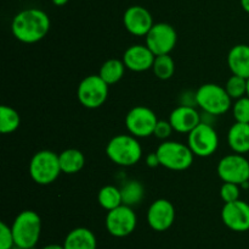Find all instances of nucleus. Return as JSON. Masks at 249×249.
<instances>
[{
	"label": "nucleus",
	"mask_w": 249,
	"mask_h": 249,
	"mask_svg": "<svg viewBox=\"0 0 249 249\" xmlns=\"http://www.w3.org/2000/svg\"><path fill=\"white\" fill-rule=\"evenodd\" d=\"M50 19L40 9L31 7L15 15L11 23V31L17 41L26 44L38 43L50 31Z\"/></svg>",
	"instance_id": "nucleus-1"
},
{
	"label": "nucleus",
	"mask_w": 249,
	"mask_h": 249,
	"mask_svg": "<svg viewBox=\"0 0 249 249\" xmlns=\"http://www.w3.org/2000/svg\"><path fill=\"white\" fill-rule=\"evenodd\" d=\"M221 220L231 231H249V204L241 199L225 203L221 209Z\"/></svg>",
	"instance_id": "nucleus-13"
},
{
	"label": "nucleus",
	"mask_w": 249,
	"mask_h": 249,
	"mask_svg": "<svg viewBox=\"0 0 249 249\" xmlns=\"http://www.w3.org/2000/svg\"><path fill=\"white\" fill-rule=\"evenodd\" d=\"M146 45L156 56L168 55L174 50L178 42V33L172 24L158 22L146 34Z\"/></svg>",
	"instance_id": "nucleus-10"
},
{
	"label": "nucleus",
	"mask_w": 249,
	"mask_h": 249,
	"mask_svg": "<svg viewBox=\"0 0 249 249\" xmlns=\"http://www.w3.org/2000/svg\"><path fill=\"white\" fill-rule=\"evenodd\" d=\"M152 71L157 78L162 81H168L174 76L175 72V62L170 54L168 55L156 56L155 62H153Z\"/></svg>",
	"instance_id": "nucleus-26"
},
{
	"label": "nucleus",
	"mask_w": 249,
	"mask_h": 249,
	"mask_svg": "<svg viewBox=\"0 0 249 249\" xmlns=\"http://www.w3.org/2000/svg\"><path fill=\"white\" fill-rule=\"evenodd\" d=\"M180 105H186V106H194L196 107V92H191V90H186L180 97Z\"/></svg>",
	"instance_id": "nucleus-32"
},
{
	"label": "nucleus",
	"mask_w": 249,
	"mask_h": 249,
	"mask_svg": "<svg viewBox=\"0 0 249 249\" xmlns=\"http://www.w3.org/2000/svg\"><path fill=\"white\" fill-rule=\"evenodd\" d=\"M175 221V208L168 199L155 200L147 210V222L152 229L164 232L173 226Z\"/></svg>",
	"instance_id": "nucleus-14"
},
{
	"label": "nucleus",
	"mask_w": 249,
	"mask_h": 249,
	"mask_svg": "<svg viewBox=\"0 0 249 249\" xmlns=\"http://www.w3.org/2000/svg\"><path fill=\"white\" fill-rule=\"evenodd\" d=\"M21 124V116L14 107L2 105L0 107V132L2 134H10L17 131Z\"/></svg>",
	"instance_id": "nucleus-25"
},
{
	"label": "nucleus",
	"mask_w": 249,
	"mask_h": 249,
	"mask_svg": "<svg viewBox=\"0 0 249 249\" xmlns=\"http://www.w3.org/2000/svg\"><path fill=\"white\" fill-rule=\"evenodd\" d=\"M225 89L232 100H237L247 95V80L232 75L225 84Z\"/></svg>",
	"instance_id": "nucleus-27"
},
{
	"label": "nucleus",
	"mask_w": 249,
	"mask_h": 249,
	"mask_svg": "<svg viewBox=\"0 0 249 249\" xmlns=\"http://www.w3.org/2000/svg\"><path fill=\"white\" fill-rule=\"evenodd\" d=\"M174 132L172 124H170L169 120L165 121V120H158L157 126H156L155 132H153V136L157 137L158 139H162V141H167L172 133Z\"/></svg>",
	"instance_id": "nucleus-31"
},
{
	"label": "nucleus",
	"mask_w": 249,
	"mask_h": 249,
	"mask_svg": "<svg viewBox=\"0 0 249 249\" xmlns=\"http://www.w3.org/2000/svg\"><path fill=\"white\" fill-rule=\"evenodd\" d=\"M160 166L172 171H185L194 164L195 154L189 145L177 141H163L157 150Z\"/></svg>",
	"instance_id": "nucleus-6"
},
{
	"label": "nucleus",
	"mask_w": 249,
	"mask_h": 249,
	"mask_svg": "<svg viewBox=\"0 0 249 249\" xmlns=\"http://www.w3.org/2000/svg\"><path fill=\"white\" fill-rule=\"evenodd\" d=\"M68 2V0H53V4L56 6H63Z\"/></svg>",
	"instance_id": "nucleus-36"
},
{
	"label": "nucleus",
	"mask_w": 249,
	"mask_h": 249,
	"mask_svg": "<svg viewBox=\"0 0 249 249\" xmlns=\"http://www.w3.org/2000/svg\"><path fill=\"white\" fill-rule=\"evenodd\" d=\"M125 68L126 67L124 65L123 60L109 59V60L105 61L101 65L99 71V76L108 85L116 84V83H118L123 78L124 73H125Z\"/></svg>",
	"instance_id": "nucleus-22"
},
{
	"label": "nucleus",
	"mask_w": 249,
	"mask_h": 249,
	"mask_svg": "<svg viewBox=\"0 0 249 249\" xmlns=\"http://www.w3.org/2000/svg\"><path fill=\"white\" fill-rule=\"evenodd\" d=\"M156 55L143 44H134L130 45L123 54V62L128 70L133 72H145L152 70Z\"/></svg>",
	"instance_id": "nucleus-16"
},
{
	"label": "nucleus",
	"mask_w": 249,
	"mask_h": 249,
	"mask_svg": "<svg viewBox=\"0 0 249 249\" xmlns=\"http://www.w3.org/2000/svg\"><path fill=\"white\" fill-rule=\"evenodd\" d=\"M146 165L148 167H157V166H160V158H158L157 153L153 151V153H150L147 156H146Z\"/></svg>",
	"instance_id": "nucleus-33"
},
{
	"label": "nucleus",
	"mask_w": 249,
	"mask_h": 249,
	"mask_svg": "<svg viewBox=\"0 0 249 249\" xmlns=\"http://www.w3.org/2000/svg\"><path fill=\"white\" fill-rule=\"evenodd\" d=\"M228 66L232 75L249 78V45L237 44L228 54Z\"/></svg>",
	"instance_id": "nucleus-18"
},
{
	"label": "nucleus",
	"mask_w": 249,
	"mask_h": 249,
	"mask_svg": "<svg viewBox=\"0 0 249 249\" xmlns=\"http://www.w3.org/2000/svg\"><path fill=\"white\" fill-rule=\"evenodd\" d=\"M241 6L247 14H249V0H241Z\"/></svg>",
	"instance_id": "nucleus-35"
},
{
	"label": "nucleus",
	"mask_w": 249,
	"mask_h": 249,
	"mask_svg": "<svg viewBox=\"0 0 249 249\" xmlns=\"http://www.w3.org/2000/svg\"><path fill=\"white\" fill-rule=\"evenodd\" d=\"M29 176L36 183L48 186L55 182L61 171L58 154L53 150H39L29 161Z\"/></svg>",
	"instance_id": "nucleus-5"
},
{
	"label": "nucleus",
	"mask_w": 249,
	"mask_h": 249,
	"mask_svg": "<svg viewBox=\"0 0 249 249\" xmlns=\"http://www.w3.org/2000/svg\"><path fill=\"white\" fill-rule=\"evenodd\" d=\"M108 87L109 85L99 75L87 76L78 85V100L87 109H97L107 100Z\"/></svg>",
	"instance_id": "nucleus-7"
},
{
	"label": "nucleus",
	"mask_w": 249,
	"mask_h": 249,
	"mask_svg": "<svg viewBox=\"0 0 249 249\" xmlns=\"http://www.w3.org/2000/svg\"><path fill=\"white\" fill-rule=\"evenodd\" d=\"M58 160H60L61 171L67 175L77 173L84 167L85 156L80 150L74 148L66 149L58 154Z\"/></svg>",
	"instance_id": "nucleus-21"
},
{
	"label": "nucleus",
	"mask_w": 249,
	"mask_h": 249,
	"mask_svg": "<svg viewBox=\"0 0 249 249\" xmlns=\"http://www.w3.org/2000/svg\"><path fill=\"white\" fill-rule=\"evenodd\" d=\"M241 186L236 183L224 182L220 187V198L224 203H232L235 200L240 199V189Z\"/></svg>",
	"instance_id": "nucleus-29"
},
{
	"label": "nucleus",
	"mask_w": 249,
	"mask_h": 249,
	"mask_svg": "<svg viewBox=\"0 0 249 249\" xmlns=\"http://www.w3.org/2000/svg\"><path fill=\"white\" fill-rule=\"evenodd\" d=\"M158 117L152 109L143 105L134 106L125 116V127L129 134L136 138H146L153 136Z\"/></svg>",
	"instance_id": "nucleus-9"
},
{
	"label": "nucleus",
	"mask_w": 249,
	"mask_h": 249,
	"mask_svg": "<svg viewBox=\"0 0 249 249\" xmlns=\"http://www.w3.org/2000/svg\"><path fill=\"white\" fill-rule=\"evenodd\" d=\"M228 144L236 154L249 151V124L235 122L228 132Z\"/></svg>",
	"instance_id": "nucleus-20"
},
{
	"label": "nucleus",
	"mask_w": 249,
	"mask_h": 249,
	"mask_svg": "<svg viewBox=\"0 0 249 249\" xmlns=\"http://www.w3.org/2000/svg\"><path fill=\"white\" fill-rule=\"evenodd\" d=\"M41 249H65V248H63V244L62 246H60V244L53 243V244H48V246L43 247Z\"/></svg>",
	"instance_id": "nucleus-34"
},
{
	"label": "nucleus",
	"mask_w": 249,
	"mask_h": 249,
	"mask_svg": "<svg viewBox=\"0 0 249 249\" xmlns=\"http://www.w3.org/2000/svg\"><path fill=\"white\" fill-rule=\"evenodd\" d=\"M15 247L16 244H15L11 226L1 221L0 222V249H14Z\"/></svg>",
	"instance_id": "nucleus-30"
},
{
	"label": "nucleus",
	"mask_w": 249,
	"mask_h": 249,
	"mask_svg": "<svg viewBox=\"0 0 249 249\" xmlns=\"http://www.w3.org/2000/svg\"><path fill=\"white\" fill-rule=\"evenodd\" d=\"M65 249H97L96 236L87 227H77L68 232L63 242Z\"/></svg>",
	"instance_id": "nucleus-19"
},
{
	"label": "nucleus",
	"mask_w": 249,
	"mask_h": 249,
	"mask_svg": "<svg viewBox=\"0 0 249 249\" xmlns=\"http://www.w3.org/2000/svg\"><path fill=\"white\" fill-rule=\"evenodd\" d=\"M247 97H249V78L247 80Z\"/></svg>",
	"instance_id": "nucleus-37"
},
{
	"label": "nucleus",
	"mask_w": 249,
	"mask_h": 249,
	"mask_svg": "<svg viewBox=\"0 0 249 249\" xmlns=\"http://www.w3.org/2000/svg\"><path fill=\"white\" fill-rule=\"evenodd\" d=\"M106 228L109 234L118 238L129 236L133 233L138 225V217L131 207L122 204L116 209L107 211Z\"/></svg>",
	"instance_id": "nucleus-11"
},
{
	"label": "nucleus",
	"mask_w": 249,
	"mask_h": 249,
	"mask_svg": "<svg viewBox=\"0 0 249 249\" xmlns=\"http://www.w3.org/2000/svg\"><path fill=\"white\" fill-rule=\"evenodd\" d=\"M169 122L178 133L189 134L202 122V115L194 106L179 105L169 115Z\"/></svg>",
	"instance_id": "nucleus-17"
},
{
	"label": "nucleus",
	"mask_w": 249,
	"mask_h": 249,
	"mask_svg": "<svg viewBox=\"0 0 249 249\" xmlns=\"http://www.w3.org/2000/svg\"><path fill=\"white\" fill-rule=\"evenodd\" d=\"M122 199L123 204L133 208L134 205L140 204L141 200L143 199L145 195V188L140 181L131 180L125 182V185L121 188Z\"/></svg>",
	"instance_id": "nucleus-24"
},
{
	"label": "nucleus",
	"mask_w": 249,
	"mask_h": 249,
	"mask_svg": "<svg viewBox=\"0 0 249 249\" xmlns=\"http://www.w3.org/2000/svg\"><path fill=\"white\" fill-rule=\"evenodd\" d=\"M216 172L223 182L241 186L249 181V161L242 154H230L220 159Z\"/></svg>",
	"instance_id": "nucleus-12"
},
{
	"label": "nucleus",
	"mask_w": 249,
	"mask_h": 249,
	"mask_svg": "<svg viewBox=\"0 0 249 249\" xmlns=\"http://www.w3.org/2000/svg\"><path fill=\"white\" fill-rule=\"evenodd\" d=\"M97 202L107 211L121 207L123 204L121 188H117L116 186L112 185L104 186L97 193Z\"/></svg>",
	"instance_id": "nucleus-23"
},
{
	"label": "nucleus",
	"mask_w": 249,
	"mask_h": 249,
	"mask_svg": "<svg viewBox=\"0 0 249 249\" xmlns=\"http://www.w3.org/2000/svg\"><path fill=\"white\" fill-rule=\"evenodd\" d=\"M16 248L32 249L41 234V219L33 210H23L15 217L11 225Z\"/></svg>",
	"instance_id": "nucleus-3"
},
{
	"label": "nucleus",
	"mask_w": 249,
	"mask_h": 249,
	"mask_svg": "<svg viewBox=\"0 0 249 249\" xmlns=\"http://www.w3.org/2000/svg\"><path fill=\"white\" fill-rule=\"evenodd\" d=\"M232 114L236 122L249 124V97H243L235 100L232 105Z\"/></svg>",
	"instance_id": "nucleus-28"
},
{
	"label": "nucleus",
	"mask_w": 249,
	"mask_h": 249,
	"mask_svg": "<svg viewBox=\"0 0 249 249\" xmlns=\"http://www.w3.org/2000/svg\"><path fill=\"white\" fill-rule=\"evenodd\" d=\"M187 145L199 158H208L216 151L219 146V136L213 124L201 122L187 134Z\"/></svg>",
	"instance_id": "nucleus-8"
},
{
	"label": "nucleus",
	"mask_w": 249,
	"mask_h": 249,
	"mask_svg": "<svg viewBox=\"0 0 249 249\" xmlns=\"http://www.w3.org/2000/svg\"><path fill=\"white\" fill-rule=\"evenodd\" d=\"M123 23L126 31L135 37H146L155 24L151 12L140 5H133L125 10Z\"/></svg>",
	"instance_id": "nucleus-15"
},
{
	"label": "nucleus",
	"mask_w": 249,
	"mask_h": 249,
	"mask_svg": "<svg viewBox=\"0 0 249 249\" xmlns=\"http://www.w3.org/2000/svg\"><path fill=\"white\" fill-rule=\"evenodd\" d=\"M197 106L206 114L220 116L232 107V99L225 87L216 83H204L196 90Z\"/></svg>",
	"instance_id": "nucleus-4"
},
{
	"label": "nucleus",
	"mask_w": 249,
	"mask_h": 249,
	"mask_svg": "<svg viewBox=\"0 0 249 249\" xmlns=\"http://www.w3.org/2000/svg\"><path fill=\"white\" fill-rule=\"evenodd\" d=\"M106 154L116 165L129 167L141 160L142 148L136 137L131 134H117L107 143Z\"/></svg>",
	"instance_id": "nucleus-2"
}]
</instances>
